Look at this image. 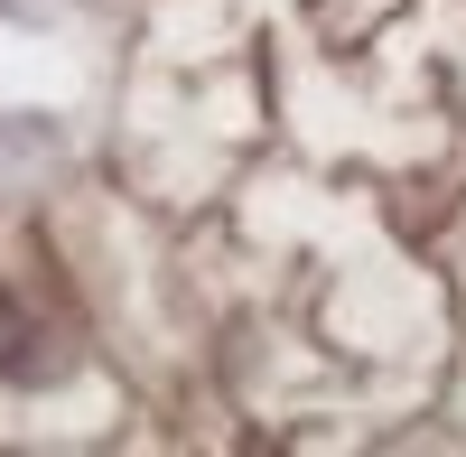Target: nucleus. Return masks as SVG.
Instances as JSON below:
<instances>
[{"label":"nucleus","mask_w":466,"mask_h":457,"mask_svg":"<svg viewBox=\"0 0 466 457\" xmlns=\"http://www.w3.org/2000/svg\"><path fill=\"white\" fill-rule=\"evenodd\" d=\"M0 364H10V373H37V364H28V318L10 309V289H0Z\"/></svg>","instance_id":"1"},{"label":"nucleus","mask_w":466,"mask_h":457,"mask_svg":"<svg viewBox=\"0 0 466 457\" xmlns=\"http://www.w3.org/2000/svg\"><path fill=\"white\" fill-rule=\"evenodd\" d=\"M10 159H47V122H28V131H0V168Z\"/></svg>","instance_id":"2"}]
</instances>
